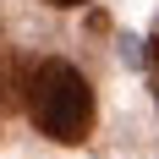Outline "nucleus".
Returning <instances> with one entry per match:
<instances>
[{"label":"nucleus","mask_w":159,"mask_h":159,"mask_svg":"<svg viewBox=\"0 0 159 159\" xmlns=\"http://www.w3.org/2000/svg\"><path fill=\"white\" fill-rule=\"evenodd\" d=\"M44 6H61V11H66V6H82V0H44Z\"/></svg>","instance_id":"obj_4"},{"label":"nucleus","mask_w":159,"mask_h":159,"mask_svg":"<svg viewBox=\"0 0 159 159\" xmlns=\"http://www.w3.org/2000/svg\"><path fill=\"white\" fill-rule=\"evenodd\" d=\"M148 66H154V82H159V33L148 39Z\"/></svg>","instance_id":"obj_3"},{"label":"nucleus","mask_w":159,"mask_h":159,"mask_svg":"<svg viewBox=\"0 0 159 159\" xmlns=\"http://www.w3.org/2000/svg\"><path fill=\"white\" fill-rule=\"evenodd\" d=\"M28 115L55 143H82L93 132V88L71 61H39L28 77Z\"/></svg>","instance_id":"obj_1"},{"label":"nucleus","mask_w":159,"mask_h":159,"mask_svg":"<svg viewBox=\"0 0 159 159\" xmlns=\"http://www.w3.org/2000/svg\"><path fill=\"white\" fill-rule=\"evenodd\" d=\"M154 88H159V82H154Z\"/></svg>","instance_id":"obj_5"},{"label":"nucleus","mask_w":159,"mask_h":159,"mask_svg":"<svg viewBox=\"0 0 159 159\" xmlns=\"http://www.w3.org/2000/svg\"><path fill=\"white\" fill-rule=\"evenodd\" d=\"M28 77H33V66L22 55H0V110L6 115L16 104H28Z\"/></svg>","instance_id":"obj_2"}]
</instances>
